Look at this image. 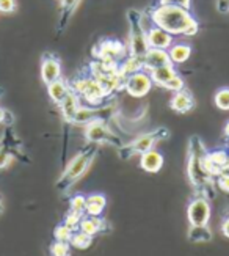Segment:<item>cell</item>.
Segmentation results:
<instances>
[{
  "mask_svg": "<svg viewBox=\"0 0 229 256\" xmlns=\"http://www.w3.org/2000/svg\"><path fill=\"white\" fill-rule=\"evenodd\" d=\"M83 214H79V212H69V216L64 220V225H66L69 230L72 231H79V225H80V220H82Z\"/></svg>",
  "mask_w": 229,
  "mask_h": 256,
  "instance_id": "32",
  "label": "cell"
},
{
  "mask_svg": "<svg viewBox=\"0 0 229 256\" xmlns=\"http://www.w3.org/2000/svg\"><path fill=\"white\" fill-rule=\"evenodd\" d=\"M140 166L141 170H145L148 173H157L163 166V156L157 150L152 148L140 156Z\"/></svg>",
  "mask_w": 229,
  "mask_h": 256,
  "instance_id": "14",
  "label": "cell"
},
{
  "mask_svg": "<svg viewBox=\"0 0 229 256\" xmlns=\"http://www.w3.org/2000/svg\"><path fill=\"white\" fill-rule=\"evenodd\" d=\"M152 85H154V82L151 79V74L145 70H141L126 77L124 90L132 98H145L152 90Z\"/></svg>",
  "mask_w": 229,
  "mask_h": 256,
  "instance_id": "7",
  "label": "cell"
},
{
  "mask_svg": "<svg viewBox=\"0 0 229 256\" xmlns=\"http://www.w3.org/2000/svg\"><path fill=\"white\" fill-rule=\"evenodd\" d=\"M127 20H129V27H130L129 55H132V57H143L149 49L146 28L143 27V14L137 10H129Z\"/></svg>",
  "mask_w": 229,
  "mask_h": 256,
  "instance_id": "3",
  "label": "cell"
},
{
  "mask_svg": "<svg viewBox=\"0 0 229 256\" xmlns=\"http://www.w3.org/2000/svg\"><path fill=\"white\" fill-rule=\"evenodd\" d=\"M168 55H170V60L171 63L176 66V64H182L185 63L192 55V48L189 44H184V42H179V44H173V46L168 49Z\"/></svg>",
  "mask_w": 229,
  "mask_h": 256,
  "instance_id": "18",
  "label": "cell"
},
{
  "mask_svg": "<svg viewBox=\"0 0 229 256\" xmlns=\"http://www.w3.org/2000/svg\"><path fill=\"white\" fill-rule=\"evenodd\" d=\"M170 63H171V60H170L168 50L149 48L148 52L143 55V70L148 72H151L152 70L162 68V66H167Z\"/></svg>",
  "mask_w": 229,
  "mask_h": 256,
  "instance_id": "13",
  "label": "cell"
},
{
  "mask_svg": "<svg viewBox=\"0 0 229 256\" xmlns=\"http://www.w3.org/2000/svg\"><path fill=\"white\" fill-rule=\"evenodd\" d=\"M94 55L97 60L108 64H119L127 55V48L123 42L116 40H105L101 41L97 49L94 50Z\"/></svg>",
  "mask_w": 229,
  "mask_h": 256,
  "instance_id": "5",
  "label": "cell"
},
{
  "mask_svg": "<svg viewBox=\"0 0 229 256\" xmlns=\"http://www.w3.org/2000/svg\"><path fill=\"white\" fill-rule=\"evenodd\" d=\"M204 146L200 138L195 137L190 142V154H189V178L195 187H203L209 182L211 174L204 168Z\"/></svg>",
  "mask_w": 229,
  "mask_h": 256,
  "instance_id": "4",
  "label": "cell"
},
{
  "mask_svg": "<svg viewBox=\"0 0 229 256\" xmlns=\"http://www.w3.org/2000/svg\"><path fill=\"white\" fill-rule=\"evenodd\" d=\"M189 239L192 242H209L212 239V231L207 225H190Z\"/></svg>",
  "mask_w": 229,
  "mask_h": 256,
  "instance_id": "22",
  "label": "cell"
},
{
  "mask_svg": "<svg viewBox=\"0 0 229 256\" xmlns=\"http://www.w3.org/2000/svg\"><path fill=\"white\" fill-rule=\"evenodd\" d=\"M85 208H86V196H83V195H75L71 200V210H72V212L85 214Z\"/></svg>",
  "mask_w": 229,
  "mask_h": 256,
  "instance_id": "31",
  "label": "cell"
},
{
  "mask_svg": "<svg viewBox=\"0 0 229 256\" xmlns=\"http://www.w3.org/2000/svg\"><path fill=\"white\" fill-rule=\"evenodd\" d=\"M16 10V0H0V13L9 14Z\"/></svg>",
  "mask_w": 229,
  "mask_h": 256,
  "instance_id": "34",
  "label": "cell"
},
{
  "mask_svg": "<svg viewBox=\"0 0 229 256\" xmlns=\"http://www.w3.org/2000/svg\"><path fill=\"white\" fill-rule=\"evenodd\" d=\"M96 154H97V146L94 143V144H90V146H86L82 152L75 156V158L69 162V165L66 166V170H64L63 174L60 176V180L57 182L58 190L66 192L75 181H79L85 174V172L88 170L91 162L94 160Z\"/></svg>",
  "mask_w": 229,
  "mask_h": 256,
  "instance_id": "2",
  "label": "cell"
},
{
  "mask_svg": "<svg viewBox=\"0 0 229 256\" xmlns=\"http://www.w3.org/2000/svg\"><path fill=\"white\" fill-rule=\"evenodd\" d=\"M69 244H71L72 247H75V248L85 250V248H88L91 246V236L85 234V232H82L80 230L79 231H74Z\"/></svg>",
  "mask_w": 229,
  "mask_h": 256,
  "instance_id": "25",
  "label": "cell"
},
{
  "mask_svg": "<svg viewBox=\"0 0 229 256\" xmlns=\"http://www.w3.org/2000/svg\"><path fill=\"white\" fill-rule=\"evenodd\" d=\"M207 159H209L212 164H215L218 168H225V165L228 164V159H229V156H228V152L226 151H223V150H217V151H212V152H209L207 154Z\"/></svg>",
  "mask_w": 229,
  "mask_h": 256,
  "instance_id": "26",
  "label": "cell"
},
{
  "mask_svg": "<svg viewBox=\"0 0 229 256\" xmlns=\"http://www.w3.org/2000/svg\"><path fill=\"white\" fill-rule=\"evenodd\" d=\"M94 120H101L97 116V110L96 108H88V107H79L77 114L74 116V121L72 123L75 124H88Z\"/></svg>",
  "mask_w": 229,
  "mask_h": 256,
  "instance_id": "24",
  "label": "cell"
},
{
  "mask_svg": "<svg viewBox=\"0 0 229 256\" xmlns=\"http://www.w3.org/2000/svg\"><path fill=\"white\" fill-rule=\"evenodd\" d=\"M0 94H2V90H0Z\"/></svg>",
  "mask_w": 229,
  "mask_h": 256,
  "instance_id": "41",
  "label": "cell"
},
{
  "mask_svg": "<svg viewBox=\"0 0 229 256\" xmlns=\"http://www.w3.org/2000/svg\"><path fill=\"white\" fill-rule=\"evenodd\" d=\"M170 107L178 114H187V112H190V110H193L195 99H193L192 93L184 88V90L174 93V96L170 101Z\"/></svg>",
  "mask_w": 229,
  "mask_h": 256,
  "instance_id": "15",
  "label": "cell"
},
{
  "mask_svg": "<svg viewBox=\"0 0 229 256\" xmlns=\"http://www.w3.org/2000/svg\"><path fill=\"white\" fill-rule=\"evenodd\" d=\"M163 88L165 90H170V92H173V93H176V92H181V90H184L185 88V84H184V79L181 76H174V77H171V79L163 85Z\"/></svg>",
  "mask_w": 229,
  "mask_h": 256,
  "instance_id": "29",
  "label": "cell"
},
{
  "mask_svg": "<svg viewBox=\"0 0 229 256\" xmlns=\"http://www.w3.org/2000/svg\"><path fill=\"white\" fill-rule=\"evenodd\" d=\"M190 2L192 0H159L160 5H174V6H182L190 10Z\"/></svg>",
  "mask_w": 229,
  "mask_h": 256,
  "instance_id": "35",
  "label": "cell"
},
{
  "mask_svg": "<svg viewBox=\"0 0 229 256\" xmlns=\"http://www.w3.org/2000/svg\"><path fill=\"white\" fill-rule=\"evenodd\" d=\"M13 160V156L9 154L6 150H0V168H5Z\"/></svg>",
  "mask_w": 229,
  "mask_h": 256,
  "instance_id": "36",
  "label": "cell"
},
{
  "mask_svg": "<svg viewBox=\"0 0 229 256\" xmlns=\"http://www.w3.org/2000/svg\"><path fill=\"white\" fill-rule=\"evenodd\" d=\"M149 74H151V79H152V82H154V85L163 86L171 79V77H174L178 72H176V68H174V64L170 63L167 66H162V68L152 70Z\"/></svg>",
  "mask_w": 229,
  "mask_h": 256,
  "instance_id": "21",
  "label": "cell"
},
{
  "mask_svg": "<svg viewBox=\"0 0 229 256\" xmlns=\"http://www.w3.org/2000/svg\"><path fill=\"white\" fill-rule=\"evenodd\" d=\"M74 92L82 94L86 102L90 104H101L104 96H107L105 88L97 82L94 77H85V79H77L74 84Z\"/></svg>",
  "mask_w": 229,
  "mask_h": 256,
  "instance_id": "8",
  "label": "cell"
},
{
  "mask_svg": "<svg viewBox=\"0 0 229 256\" xmlns=\"http://www.w3.org/2000/svg\"><path fill=\"white\" fill-rule=\"evenodd\" d=\"M146 36H148L149 48H154V49L168 50L174 44V36L171 33H168L167 30H163L154 24H152V27L146 28Z\"/></svg>",
  "mask_w": 229,
  "mask_h": 256,
  "instance_id": "12",
  "label": "cell"
},
{
  "mask_svg": "<svg viewBox=\"0 0 229 256\" xmlns=\"http://www.w3.org/2000/svg\"><path fill=\"white\" fill-rule=\"evenodd\" d=\"M149 19L154 26L167 30L173 36L184 35V36H193L198 33L200 24L193 18L190 10L174 5H157L151 10Z\"/></svg>",
  "mask_w": 229,
  "mask_h": 256,
  "instance_id": "1",
  "label": "cell"
},
{
  "mask_svg": "<svg viewBox=\"0 0 229 256\" xmlns=\"http://www.w3.org/2000/svg\"><path fill=\"white\" fill-rule=\"evenodd\" d=\"M217 10L220 13H228L229 11V0H217Z\"/></svg>",
  "mask_w": 229,
  "mask_h": 256,
  "instance_id": "37",
  "label": "cell"
},
{
  "mask_svg": "<svg viewBox=\"0 0 229 256\" xmlns=\"http://www.w3.org/2000/svg\"><path fill=\"white\" fill-rule=\"evenodd\" d=\"M167 134L168 130L167 129H157L154 132H148V134H143V136H140L137 137L132 143L129 144V146L126 148L127 151V158H130V156H134V154H143L149 150L154 148V144L162 140V138H165L167 137Z\"/></svg>",
  "mask_w": 229,
  "mask_h": 256,
  "instance_id": "9",
  "label": "cell"
},
{
  "mask_svg": "<svg viewBox=\"0 0 229 256\" xmlns=\"http://www.w3.org/2000/svg\"><path fill=\"white\" fill-rule=\"evenodd\" d=\"M58 106L61 108V114H63L64 120H68L69 123H72L74 116H75V114H77V110L80 107L79 106V96H77V93H75L74 90H71L66 94V98H64Z\"/></svg>",
  "mask_w": 229,
  "mask_h": 256,
  "instance_id": "16",
  "label": "cell"
},
{
  "mask_svg": "<svg viewBox=\"0 0 229 256\" xmlns=\"http://www.w3.org/2000/svg\"><path fill=\"white\" fill-rule=\"evenodd\" d=\"M41 79L46 85L61 79V62L53 54L46 52L41 58Z\"/></svg>",
  "mask_w": 229,
  "mask_h": 256,
  "instance_id": "11",
  "label": "cell"
},
{
  "mask_svg": "<svg viewBox=\"0 0 229 256\" xmlns=\"http://www.w3.org/2000/svg\"><path fill=\"white\" fill-rule=\"evenodd\" d=\"M107 206V198L102 194H93L86 196V208H85V214L86 216H94L99 217L102 214V210Z\"/></svg>",
  "mask_w": 229,
  "mask_h": 256,
  "instance_id": "17",
  "label": "cell"
},
{
  "mask_svg": "<svg viewBox=\"0 0 229 256\" xmlns=\"http://www.w3.org/2000/svg\"><path fill=\"white\" fill-rule=\"evenodd\" d=\"M190 225H207L211 220V204L204 196L195 198L187 208Z\"/></svg>",
  "mask_w": 229,
  "mask_h": 256,
  "instance_id": "10",
  "label": "cell"
},
{
  "mask_svg": "<svg viewBox=\"0 0 229 256\" xmlns=\"http://www.w3.org/2000/svg\"><path fill=\"white\" fill-rule=\"evenodd\" d=\"M104 228V220L101 217H94V216H85L82 217L80 220V225H79V230L88 236H94L97 232H101Z\"/></svg>",
  "mask_w": 229,
  "mask_h": 256,
  "instance_id": "20",
  "label": "cell"
},
{
  "mask_svg": "<svg viewBox=\"0 0 229 256\" xmlns=\"http://www.w3.org/2000/svg\"><path fill=\"white\" fill-rule=\"evenodd\" d=\"M222 232H223V236L229 239V217L223 222V225H222Z\"/></svg>",
  "mask_w": 229,
  "mask_h": 256,
  "instance_id": "38",
  "label": "cell"
},
{
  "mask_svg": "<svg viewBox=\"0 0 229 256\" xmlns=\"http://www.w3.org/2000/svg\"><path fill=\"white\" fill-rule=\"evenodd\" d=\"M5 116H6V112H5L2 107H0V124H2L3 121H5Z\"/></svg>",
  "mask_w": 229,
  "mask_h": 256,
  "instance_id": "39",
  "label": "cell"
},
{
  "mask_svg": "<svg viewBox=\"0 0 229 256\" xmlns=\"http://www.w3.org/2000/svg\"><path fill=\"white\" fill-rule=\"evenodd\" d=\"M225 136L229 138V121H228V124L225 126Z\"/></svg>",
  "mask_w": 229,
  "mask_h": 256,
  "instance_id": "40",
  "label": "cell"
},
{
  "mask_svg": "<svg viewBox=\"0 0 229 256\" xmlns=\"http://www.w3.org/2000/svg\"><path fill=\"white\" fill-rule=\"evenodd\" d=\"M217 178H218V180H217L218 187H220L222 190L229 194V172H222Z\"/></svg>",
  "mask_w": 229,
  "mask_h": 256,
  "instance_id": "33",
  "label": "cell"
},
{
  "mask_svg": "<svg viewBox=\"0 0 229 256\" xmlns=\"http://www.w3.org/2000/svg\"><path fill=\"white\" fill-rule=\"evenodd\" d=\"M72 230H69L66 225H58L57 228H55V231H53V236H55V240H58V242H68L69 244V240H71V238H72Z\"/></svg>",
  "mask_w": 229,
  "mask_h": 256,
  "instance_id": "28",
  "label": "cell"
},
{
  "mask_svg": "<svg viewBox=\"0 0 229 256\" xmlns=\"http://www.w3.org/2000/svg\"><path fill=\"white\" fill-rule=\"evenodd\" d=\"M71 92V88L69 85L64 82L63 79H58L55 82H52L47 85V93H49V98L52 99V102L53 104H60L64 98H66V94Z\"/></svg>",
  "mask_w": 229,
  "mask_h": 256,
  "instance_id": "19",
  "label": "cell"
},
{
  "mask_svg": "<svg viewBox=\"0 0 229 256\" xmlns=\"http://www.w3.org/2000/svg\"><path fill=\"white\" fill-rule=\"evenodd\" d=\"M50 253H52V256H71L69 254V244L55 240L50 247Z\"/></svg>",
  "mask_w": 229,
  "mask_h": 256,
  "instance_id": "30",
  "label": "cell"
},
{
  "mask_svg": "<svg viewBox=\"0 0 229 256\" xmlns=\"http://www.w3.org/2000/svg\"><path fill=\"white\" fill-rule=\"evenodd\" d=\"M85 137L90 143H96V144L105 143V144H113V146L121 148V142H119V138L107 128V124L102 120H94L91 123L86 124Z\"/></svg>",
  "mask_w": 229,
  "mask_h": 256,
  "instance_id": "6",
  "label": "cell"
},
{
  "mask_svg": "<svg viewBox=\"0 0 229 256\" xmlns=\"http://www.w3.org/2000/svg\"><path fill=\"white\" fill-rule=\"evenodd\" d=\"M80 0H61V16H60V24H58V28L60 32L66 27L68 20L71 19L72 13L77 8Z\"/></svg>",
  "mask_w": 229,
  "mask_h": 256,
  "instance_id": "23",
  "label": "cell"
},
{
  "mask_svg": "<svg viewBox=\"0 0 229 256\" xmlns=\"http://www.w3.org/2000/svg\"><path fill=\"white\" fill-rule=\"evenodd\" d=\"M215 106L220 110H229V88H220L215 93Z\"/></svg>",
  "mask_w": 229,
  "mask_h": 256,
  "instance_id": "27",
  "label": "cell"
}]
</instances>
